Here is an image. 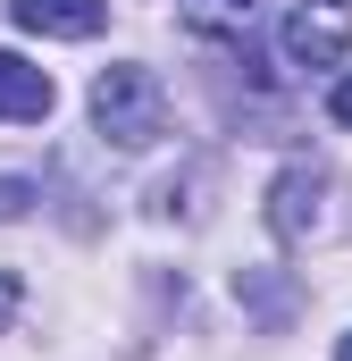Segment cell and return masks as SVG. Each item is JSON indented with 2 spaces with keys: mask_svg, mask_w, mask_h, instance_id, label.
Instances as JSON below:
<instances>
[{
  "mask_svg": "<svg viewBox=\"0 0 352 361\" xmlns=\"http://www.w3.org/2000/svg\"><path fill=\"white\" fill-rule=\"evenodd\" d=\"M92 126L118 143V152H143L168 135V92L151 68H101L92 76Z\"/></svg>",
  "mask_w": 352,
  "mask_h": 361,
  "instance_id": "cell-1",
  "label": "cell"
},
{
  "mask_svg": "<svg viewBox=\"0 0 352 361\" xmlns=\"http://www.w3.org/2000/svg\"><path fill=\"white\" fill-rule=\"evenodd\" d=\"M352 51V0H302L285 17V59L294 68H336Z\"/></svg>",
  "mask_w": 352,
  "mask_h": 361,
  "instance_id": "cell-2",
  "label": "cell"
},
{
  "mask_svg": "<svg viewBox=\"0 0 352 361\" xmlns=\"http://www.w3.org/2000/svg\"><path fill=\"white\" fill-rule=\"evenodd\" d=\"M8 17L25 34H51V42H92L109 25V0H8Z\"/></svg>",
  "mask_w": 352,
  "mask_h": 361,
  "instance_id": "cell-3",
  "label": "cell"
},
{
  "mask_svg": "<svg viewBox=\"0 0 352 361\" xmlns=\"http://www.w3.org/2000/svg\"><path fill=\"white\" fill-rule=\"evenodd\" d=\"M319 193H327L319 169H285L277 193H268V227H277L285 244H294V235H310V227H319Z\"/></svg>",
  "mask_w": 352,
  "mask_h": 361,
  "instance_id": "cell-4",
  "label": "cell"
},
{
  "mask_svg": "<svg viewBox=\"0 0 352 361\" xmlns=\"http://www.w3.org/2000/svg\"><path fill=\"white\" fill-rule=\"evenodd\" d=\"M51 76L34 68V59H17V51H0V118H51Z\"/></svg>",
  "mask_w": 352,
  "mask_h": 361,
  "instance_id": "cell-5",
  "label": "cell"
},
{
  "mask_svg": "<svg viewBox=\"0 0 352 361\" xmlns=\"http://www.w3.org/2000/svg\"><path fill=\"white\" fill-rule=\"evenodd\" d=\"M176 17H184L193 34H244V25L260 17V0H176Z\"/></svg>",
  "mask_w": 352,
  "mask_h": 361,
  "instance_id": "cell-6",
  "label": "cell"
},
{
  "mask_svg": "<svg viewBox=\"0 0 352 361\" xmlns=\"http://www.w3.org/2000/svg\"><path fill=\"white\" fill-rule=\"evenodd\" d=\"M25 202H34V185H25V177H0V219H25Z\"/></svg>",
  "mask_w": 352,
  "mask_h": 361,
  "instance_id": "cell-7",
  "label": "cell"
},
{
  "mask_svg": "<svg viewBox=\"0 0 352 361\" xmlns=\"http://www.w3.org/2000/svg\"><path fill=\"white\" fill-rule=\"evenodd\" d=\"M327 109H336V126H352V76H336V85H327Z\"/></svg>",
  "mask_w": 352,
  "mask_h": 361,
  "instance_id": "cell-8",
  "label": "cell"
},
{
  "mask_svg": "<svg viewBox=\"0 0 352 361\" xmlns=\"http://www.w3.org/2000/svg\"><path fill=\"white\" fill-rule=\"evenodd\" d=\"M8 311H17V277L0 269V328H8Z\"/></svg>",
  "mask_w": 352,
  "mask_h": 361,
  "instance_id": "cell-9",
  "label": "cell"
},
{
  "mask_svg": "<svg viewBox=\"0 0 352 361\" xmlns=\"http://www.w3.org/2000/svg\"><path fill=\"white\" fill-rule=\"evenodd\" d=\"M336 361H352V336H344V345H336Z\"/></svg>",
  "mask_w": 352,
  "mask_h": 361,
  "instance_id": "cell-10",
  "label": "cell"
}]
</instances>
